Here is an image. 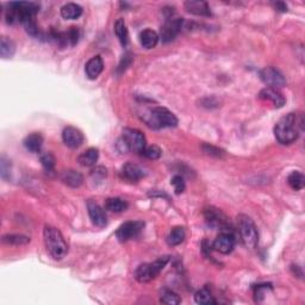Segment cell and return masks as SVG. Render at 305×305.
Masks as SVG:
<instances>
[{"label": "cell", "instance_id": "cell-1", "mask_svg": "<svg viewBox=\"0 0 305 305\" xmlns=\"http://www.w3.org/2000/svg\"><path fill=\"white\" fill-rule=\"evenodd\" d=\"M303 130V118L296 114H288L279 119L274 135L281 144H291L299 137L300 131Z\"/></svg>", "mask_w": 305, "mask_h": 305}, {"label": "cell", "instance_id": "cell-2", "mask_svg": "<svg viewBox=\"0 0 305 305\" xmlns=\"http://www.w3.org/2000/svg\"><path fill=\"white\" fill-rule=\"evenodd\" d=\"M43 238L48 253L52 255L55 260H61L66 257L68 251L67 243H66L61 231L54 227H47L43 230Z\"/></svg>", "mask_w": 305, "mask_h": 305}, {"label": "cell", "instance_id": "cell-3", "mask_svg": "<svg viewBox=\"0 0 305 305\" xmlns=\"http://www.w3.org/2000/svg\"><path fill=\"white\" fill-rule=\"evenodd\" d=\"M145 123L152 129L172 128L178 124V118L174 114L165 108H154L144 117Z\"/></svg>", "mask_w": 305, "mask_h": 305}, {"label": "cell", "instance_id": "cell-4", "mask_svg": "<svg viewBox=\"0 0 305 305\" xmlns=\"http://www.w3.org/2000/svg\"><path fill=\"white\" fill-rule=\"evenodd\" d=\"M237 223L238 233H240L243 244L247 248H249V249H254L258 246L259 234L253 220L249 216H247V215H240L237 217Z\"/></svg>", "mask_w": 305, "mask_h": 305}, {"label": "cell", "instance_id": "cell-5", "mask_svg": "<svg viewBox=\"0 0 305 305\" xmlns=\"http://www.w3.org/2000/svg\"><path fill=\"white\" fill-rule=\"evenodd\" d=\"M168 261H170V257H161L154 263L141 265L135 272L136 279L140 283H148V281L155 279L161 273V271L164 270Z\"/></svg>", "mask_w": 305, "mask_h": 305}, {"label": "cell", "instance_id": "cell-6", "mask_svg": "<svg viewBox=\"0 0 305 305\" xmlns=\"http://www.w3.org/2000/svg\"><path fill=\"white\" fill-rule=\"evenodd\" d=\"M125 143H127L129 150L142 152L147 147V142H145L144 135L140 130L136 129H125L122 136Z\"/></svg>", "mask_w": 305, "mask_h": 305}, {"label": "cell", "instance_id": "cell-7", "mask_svg": "<svg viewBox=\"0 0 305 305\" xmlns=\"http://www.w3.org/2000/svg\"><path fill=\"white\" fill-rule=\"evenodd\" d=\"M259 74H260L261 80L268 85V87L278 89L286 85L284 75L274 67H265L264 69H261Z\"/></svg>", "mask_w": 305, "mask_h": 305}, {"label": "cell", "instance_id": "cell-8", "mask_svg": "<svg viewBox=\"0 0 305 305\" xmlns=\"http://www.w3.org/2000/svg\"><path fill=\"white\" fill-rule=\"evenodd\" d=\"M144 224L140 221H131V222H125L124 224H122L121 227L117 229L116 231V236L121 242H127L131 238L137 236L141 233L142 229H143Z\"/></svg>", "mask_w": 305, "mask_h": 305}, {"label": "cell", "instance_id": "cell-9", "mask_svg": "<svg viewBox=\"0 0 305 305\" xmlns=\"http://www.w3.org/2000/svg\"><path fill=\"white\" fill-rule=\"evenodd\" d=\"M182 23H184V19L182 18L167 19V22L165 23L160 31V37L162 39V42L168 43L173 41V39L179 35V32L181 31Z\"/></svg>", "mask_w": 305, "mask_h": 305}, {"label": "cell", "instance_id": "cell-10", "mask_svg": "<svg viewBox=\"0 0 305 305\" xmlns=\"http://www.w3.org/2000/svg\"><path fill=\"white\" fill-rule=\"evenodd\" d=\"M80 34H79L78 28H69L65 32H58V34L53 35V39L56 43H59L61 47H68V45H75L79 41Z\"/></svg>", "mask_w": 305, "mask_h": 305}, {"label": "cell", "instance_id": "cell-11", "mask_svg": "<svg viewBox=\"0 0 305 305\" xmlns=\"http://www.w3.org/2000/svg\"><path fill=\"white\" fill-rule=\"evenodd\" d=\"M62 140H64L65 144L69 148H78L80 147L84 142V135L82 132L74 127H67L65 128L64 132H62Z\"/></svg>", "mask_w": 305, "mask_h": 305}, {"label": "cell", "instance_id": "cell-12", "mask_svg": "<svg viewBox=\"0 0 305 305\" xmlns=\"http://www.w3.org/2000/svg\"><path fill=\"white\" fill-rule=\"evenodd\" d=\"M215 250L220 251L222 254H228L234 249L235 247V237L230 233H222L217 236L216 240L212 243Z\"/></svg>", "mask_w": 305, "mask_h": 305}, {"label": "cell", "instance_id": "cell-13", "mask_svg": "<svg viewBox=\"0 0 305 305\" xmlns=\"http://www.w3.org/2000/svg\"><path fill=\"white\" fill-rule=\"evenodd\" d=\"M87 210L89 218H91L92 223L98 228H104L108 224V220H106V215L103 209L99 207L97 203L89 200L87 203Z\"/></svg>", "mask_w": 305, "mask_h": 305}, {"label": "cell", "instance_id": "cell-14", "mask_svg": "<svg viewBox=\"0 0 305 305\" xmlns=\"http://www.w3.org/2000/svg\"><path fill=\"white\" fill-rule=\"evenodd\" d=\"M205 215V220L209 223V225H211L212 228H221L224 229L227 227V218L222 212L218 210V209L215 208H209L205 210L204 212Z\"/></svg>", "mask_w": 305, "mask_h": 305}, {"label": "cell", "instance_id": "cell-15", "mask_svg": "<svg viewBox=\"0 0 305 305\" xmlns=\"http://www.w3.org/2000/svg\"><path fill=\"white\" fill-rule=\"evenodd\" d=\"M259 98L263 99V100L272 103L276 108H283L285 105V98L276 88H272V87L264 88L263 91L259 93Z\"/></svg>", "mask_w": 305, "mask_h": 305}, {"label": "cell", "instance_id": "cell-16", "mask_svg": "<svg viewBox=\"0 0 305 305\" xmlns=\"http://www.w3.org/2000/svg\"><path fill=\"white\" fill-rule=\"evenodd\" d=\"M185 9L190 13L197 16H204L209 17L211 15L210 6L207 2H199V0H190V2L185 3Z\"/></svg>", "mask_w": 305, "mask_h": 305}, {"label": "cell", "instance_id": "cell-17", "mask_svg": "<svg viewBox=\"0 0 305 305\" xmlns=\"http://www.w3.org/2000/svg\"><path fill=\"white\" fill-rule=\"evenodd\" d=\"M103 69H104V62H103V59L100 56H94V58H92L87 64H86L85 72H86V75L88 76V79H92V80H93V79H97L98 76L100 75Z\"/></svg>", "mask_w": 305, "mask_h": 305}, {"label": "cell", "instance_id": "cell-18", "mask_svg": "<svg viewBox=\"0 0 305 305\" xmlns=\"http://www.w3.org/2000/svg\"><path fill=\"white\" fill-rule=\"evenodd\" d=\"M122 177L127 179V180L137 181L144 177V172L140 166L129 162V164L124 165L123 168H122Z\"/></svg>", "mask_w": 305, "mask_h": 305}, {"label": "cell", "instance_id": "cell-19", "mask_svg": "<svg viewBox=\"0 0 305 305\" xmlns=\"http://www.w3.org/2000/svg\"><path fill=\"white\" fill-rule=\"evenodd\" d=\"M61 180L69 187H79L84 181V177L81 173L74 170H67L62 172Z\"/></svg>", "mask_w": 305, "mask_h": 305}, {"label": "cell", "instance_id": "cell-20", "mask_svg": "<svg viewBox=\"0 0 305 305\" xmlns=\"http://www.w3.org/2000/svg\"><path fill=\"white\" fill-rule=\"evenodd\" d=\"M140 42L142 47L145 49H151L158 44L159 42V35L154 30L151 29H145L141 32L140 35Z\"/></svg>", "mask_w": 305, "mask_h": 305}, {"label": "cell", "instance_id": "cell-21", "mask_svg": "<svg viewBox=\"0 0 305 305\" xmlns=\"http://www.w3.org/2000/svg\"><path fill=\"white\" fill-rule=\"evenodd\" d=\"M99 158V151L98 149L95 148H89L87 150L82 152L80 157L78 158L79 164L81 166H84V167H92V166H94L97 164Z\"/></svg>", "mask_w": 305, "mask_h": 305}, {"label": "cell", "instance_id": "cell-22", "mask_svg": "<svg viewBox=\"0 0 305 305\" xmlns=\"http://www.w3.org/2000/svg\"><path fill=\"white\" fill-rule=\"evenodd\" d=\"M43 145V137L38 132H34L26 136L24 140V147L31 152H38Z\"/></svg>", "mask_w": 305, "mask_h": 305}, {"label": "cell", "instance_id": "cell-23", "mask_svg": "<svg viewBox=\"0 0 305 305\" xmlns=\"http://www.w3.org/2000/svg\"><path fill=\"white\" fill-rule=\"evenodd\" d=\"M82 9L80 5L74 4V3H69L62 6L61 16L65 19H76L81 16Z\"/></svg>", "mask_w": 305, "mask_h": 305}, {"label": "cell", "instance_id": "cell-24", "mask_svg": "<svg viewBox=\"0 0 305 305\" xmlns=\"http://www.w3.org/2000/svg\"><path fill=\"white\" fill-rule=\"evenodd\" d=\"M115 32H116V36H117V38L119 39V42H121V44L123 45V47H127L129 42V34L124 19L122 18L117 19V22L115 23Z\"/></svg>", "mask_w": 305, "mask_h": 305}, {"label": "cell", "instance_id": "cell-25", "mask_svg": "<svg viewBox=\"0 0 305 305\" xmlns=\"http://www.w3.org/2000/svg\"><path fill=\"white\" fill-rule=\"evenodd\" d=\"M105 208L106 210L111 211V212H116V214H119V212H123L128 209V203L121 198H109L105 201Z\"/></svg>", "mask_w": 305, "mask_h": 305}, {"label": "cell", "instance_id": "cell-26", "mask_svg": "<svg viewBox=\"0 0 305 305\" xmlns=\"http://www.w3.org/2000/svg\"><path fill=\"white\" fill-rule=\"evenodd\" d=\"M16 52V44L12 39H10L5 36H3L2 41H0V55L2 58L9 59L12 58L13 54Z\"/></svg>", "mask_w": 305, "mask_h": 305}, {"label": "cell", "instance_id": "cell-27", "mask_svg": "<svg viewBox=\"0 0 305 305\" xmlns=\"http://www.w3.org/2000/svg\"><path fill=\"white\" fill-rule=\"evenodd\" d=\"M185 236H186V234H185L184 228L181 227L173 228L171 230L170 235H168L167 242L170 246H178V244H180L181 242L185 240Z\"/></svg>", "mask_w": 305, "mask_h": 305}, {"label": "cell", "instance_id": "cell-28", "mask_svg": "<svg viewBox=\"0 0 305 305\" xmlns=\"http://www.w3.org/2000/svg\"><path fill=\"white\" fill-rule=\"evenodd\" d=\"M287 182L290 185V187L294 191H299L304 187L305 178L300 172H292L287 178Z\"/></svg>", "mask_w": 305, "mask_h": 305}, {"label": "cell", "instance_id": "cell-29", "mask_svg": "<svg viewBox=\"0 0 305 305\" xmlns=\"http://www.w3.org/2000/svg\"><path fill=\"white\" fill-rule=\"evenodd\" d=\"M3 242L6 244H12V246H23L30 242V238L24 235H5L3 237Z\"/></svg>", "mask_w": 305, "mask_h": 305}, {"label": "cell", "instance_id": "cell-30", "mask_svg": "<svg viewBox=\"0 0 305 305\" xmlns=\"http://www.w3.org/2000/svg\"><path fill=\"white\" fill-rule=\"evenodd\" d=\"M194 300H195V303L201 304V305H208V304L215 303L214 298H212L211 293L209 292L207 288H203V290L198 291V292L194 294Z\"/></svg>", "mask_w": 305, "mask_h": 305}, {"label": "cell", "instance_id": "cell-31", "mask_svg": "<svg viewBox=\"0 0 305 305\" xmlns=\"http://www.w3.org/2000/svg\"><path fill=\"white\" fill-rule=\"evenodd\" d=\"M55 162H56L55 157L52 154V152L45 151V152H42V154H41V164H42L43 167H44L45 171L50 172V171L54 170Z\"/></svg>", "mask_w": 305, "mask_h": 305}, {"label": "cell", "instance_id": "cell-32", "mask_svg": "<svg viewBox=\"0 0 305 305\" xmlns=\"http://www.w3.org/2000/svg\"><path fill=\"white\" fill-rule=\"evenodd\" d=\"M181 301L180 298L177 293L172 292V291H165L161 296V303L168 305H177Z\"/></svg>", "mask_w": 305, "mask_h": 305}, {"label": "cell", "instance_id": "cell-33", "mask_svg": "<svg viewBox=\"0 0 305 305\" xmlns=\"http://www.w3.org/2000/svg\"><path fill=\"white\" fill-rule=\"evenodd\" d=\"M142 154L147 159H149V160H158V159L161 157L162 151L158 145H149V147H145L144 150L142 151Z\"/></svg>", "mask_w": 305, "mask_h": 305}, {"label": "cell", "instance_id": "cell-34", "mask_svg": "<svg viewBox=\"0 0 305 305\" xmlns=\"http://www.w3.org/2000/svg\"><path fill=\"white\" fill-rule=\"evenodd\" d=\"M171 184L173 185L174 191L177 194H180L185 191V181L181 175H174V177L172 178Z\"/></svg>", "mask_w": 305, "mask_h": 305}, {"label": "cell", "instance_id": "cell-35", "mask_svg": "<svg viewBox=\"0 0 305 305\" xmlns=\"http://www.w3.org/2000/svg\"><path fill=\"white\" fill-rule=\"evenodd\" d=\"M276 9L279 10V11L281 12H286L287 11V6L284 4V3H276Z\"/></svg>", "mask_w": 305, "mask_h": 305}]
</instances>
